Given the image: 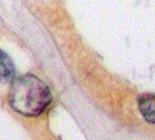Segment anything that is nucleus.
<instances>
[{
  "label": "nucleus",
  "instance_id": "obj_3",
  "mask_svg": "<svg viewBox=\"0 0 155 140\" xmlns=\"http://www.w3.org/2000/svg\"><path fill=\"white\" fill-rule=\"evenodd\" d=\"M15 75V66L12 59L0 50V83H8Z\"/></svg>",
  "mask_w": 155,
  "mask_h": 140
},
{
  "label": "nucleus",
  "instance_id": "obj_1",
  "mask_svg": "<svg viewBox=\"0 0 155 140\" xmlns=\"http://www.w3.org/2000/svg\"><path fill=\"white\" fill-rule=\"evenodd\" d=\"M51 99L49 87L33 75L19 77L10 87V106L26 116L38 115L50 103Z\"/></svg>",
  "mask_w": 155,
  "mask_h": 140
},
{
  "label": "nucleus",
  "instance_id": "obj_2",
  "mask_svg": "<svg viewBox=\"0 0 155 140\" xmlns=\"http://www.w3.org/2000/svg\"><path fill=\"white\" fill-rule=\"evenodd\" d=\"M137 104L145 119L155 125V93H144L140 96Z\"/></svg>",
  "mask_w": 155,
  "mask_h": 140
}]
</instances>
